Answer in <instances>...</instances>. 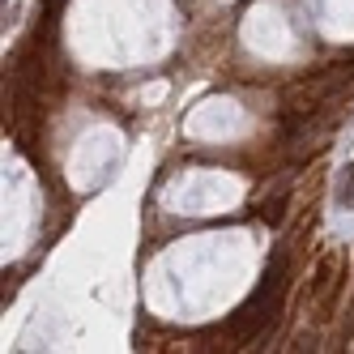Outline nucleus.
Listing matches in <instances>:
<instances>
[{"mask_svg": "<svg viewBox=\"0 0 354 354\" xmlns=\"http://www.w3.org/2000/svg\"><path fill=\"white\" fill-rule=\"evenodd\" d=\"M337 196H342V201H354V162H350V171H346V180H342Z\"/></svg>", "mask_w": 354, "mask_h": 354, "instance_id": "1", "label": "nucleus"}]
</instances>
